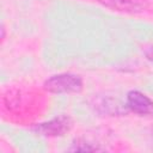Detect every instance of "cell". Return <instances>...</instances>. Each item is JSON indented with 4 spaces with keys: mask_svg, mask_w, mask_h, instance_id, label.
<instances>
[{
    "mask_svg": "<svg viewBox=\"0 0 153 153\" xmlns=\"http://www.w3.org/2000/svg\"><path fill=\"white\" fill-rule=\"evenodd\" d=\"M145 55H146V57H147L151 62H153V45L147 47V48L145 49Z\"/></svg>",
    "mask_w": 153,
    "mask_h": 153,
    "instance_id": "cell-5",
    "label": "cell"
},
{
    "mask_svg": "<svg viewBox=\"0 0 153 153\" xmlns=\"http://www.w3.org/2000/svg\"><path fill=\"white\" fill-rule=\"evenodd\" d=\"M43 87L51 93H76L82 88V80L76 74L62 73L48 78Z\"/></svg>",
    "mask_w": 153,
    "mask_h": 153,
    "instance_id": "cell-1",
    "label": "cell"
},
{
    "mask_svg": "<svg viewBox=\"0 0 153 153\" xmlns=\"http://www.w3.org/2000/svg\"><path fill=\"white\" fill-rule=\"evenodd\" d=\"M72 127V121L68 116H57L48 122H43L32 127V130L44 136H61Z\"/></svg>",
    "mask_w": 153,
    "mask_h": 153,
    "instance_id": "cell-2",
    "label": "cell"
},
{
    "mask_svg": "<svg viewBox=\"0 0 153 153\" xmlns=\"http://www.w3.org/2000/svg\"><path fill=\"white\" fill-rule=\"evenodd\" d=\"M127 106L137 115H153V102L140 91H130L127 94Z\"/></svg>",
    "mask_w": 153,
    "mask_h": 153,
    "instance_id": "cell-3",
    "label": "cell"
},
{
    "mask_svg": "<svg viewBox=\"0 0 153 153\" xmlns=\"http://www.w3.org/2000/svg\"><path fill=\"white\" fill-rule=\"evenodd\" d=\"M106 7H110L121 12L136 13L146 8L147 4L145 0H98Z\"/></svg>",
    "mask_w": 153,
    "mask_h": 153,
    "instance_id": "cell-4",
    "label": "cell"
}]
</instances>
